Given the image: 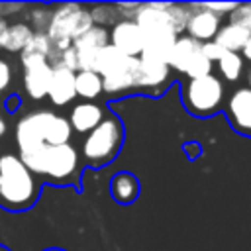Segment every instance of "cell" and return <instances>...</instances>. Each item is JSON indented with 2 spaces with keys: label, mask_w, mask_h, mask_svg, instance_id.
I'll return each instance as SVG.
<instances>
[{
  "label": "cell",
  "mask_w": 251,
  "mask_h": 251,
  "mask_svg": "<svg viewBox=\"0 0 251 251\" xmlns=\"http://www.w3.org/2000/svg\"><path fill=\"white\" fill-rule=\"evenodd\" d=\"M20 159L29 167V171L45 182L53 184H73L80 182V153L73 143L63 145H39L31 151L20 153Z\"/></svg>",
  "instance_id": "6da1fadb"
},
{
  "label": "cell",
  "mask_w": 251,
  "mask_h": 251,
  "mask_svg": "<svg viewBox=\"0 0 251 251\" xmlns=\"http://www.w3.org/2000/svg\"><path fill=\"white\" fill-rule=\"evenodd\" d=\"M41 194V180L18 153H0V206L10 212L29 210Z\"/></svg>",
  "instance_id": "7a4b0ae2"
},
{
  "label": "cell",
  "mask_w": 251,
  "mask_h": 251,
  "mask_svg": "<svg viewBox=\"0 0 251 251\" xmlns=\"http://www.w3.org/2000/svg\"><path fill=\"white\" fill-rule=\"evenodd\" d=\"M73 127L69 118L53 110H31L22 116L14 129L18 155L31 151L39 145H63L71 143Z\"/></svg>",
  "instance_id": "3957f363"
},
{
  "label": "cell",
  "mask_w": 251,
  "mask_h": 251,
  "mask_svg": "<svg viewBox=\"0 0 251 251\" xmlns=\"http://www.w3.org/2000/svg\"><path fill=\"white\" fill-rule=\"evenodd\" d=\"M133 20L145 33V49L141 57L167 63L169 53L178 39V33L175 31L173 20L169 16V2L141 4Z\"/></svg>",
  "instance_id": "277c9868"
},
{
  "label": "cell",
  "mask_w": 251,
  "mask_h": 251,
  "mask_svg": "<svg viewBox=\"0 0 251 251\" xmlns=\"http://www.w3.org/2000/svg\"><path fill=\"white\" fill-rule=\"evenodd\" d=\"M124 124L118 116L108 114L80 143V159L92 169H100L114 161L124 145Z\"/></svg>",
  "instance_id": "5b68a950"
},
{
  "label": "cell",
  "mask_w": 251,
  "mask_h": 251,
  "mask_svg": "<svg viewBox=\"0 0 251 251\" xmlns=\"http://www.w3.org/2000/svg\"><path fill=\"white\" fill-rule=\"evenodd\" d=\"M182 106L198 118L214 116L222 110L226 102V86L224 80L216 75L200 76V78H186L180 88Z\"/></svg>",
  "instance_id": "8992f818"
},
{
  "label": "cell",
  "mask_w": 251,
  "mask_h": 251,
  "mask_svg": "<svg viewBox=\"0 0 251 251\" xmlns=\"http://www.w3.org/2000/svg\"><path fill=\"white\" fill-rule=\"evenodd\" d=\"M94 25L90 10L80 4H59L53 8L51 25L47 35L53 39L59 51L73 47V43Z\"/></svg>",
  "instance_id": "52a82bcc"
},
{
  "label": "cell",
  "mask_w": 251,
  "mask_h": 251,
  "mask_svg": "<svg viewBox=\"0 0 251 251\" xmlns=\"http://www.w3.org/2000/svg\"><path fill=\"white\" fill-rule=\"evenodd\" d=\"M24 69V88L31 100L47 98L53 76V63L43 57H20Z\"/></svg>",
  "instance_id": "ba28073f"
},
{
  "label": "cell",
  "mask_w": 251,
  "mask_h": 251,
  "mask_svg": "<svg viewBox=\"0 0 251 251\" xmlns=\"http://www.w3.org/2000/svg\"><path fill=\"white\" fill-rule=\"evenodd\" d=\"M137 67H139V57H127L124 55L120 63H116L106 75H102L104 82V92L112 96H124L126 92L137 88Z\"/></svg>",
  "instance_id": "9c48e42d"
},
{
  "label": "cell",
  "mask_w": 251,
  "mask_h": 251,
  "mask_svg": "<svg viewBox=\"0 0 251 251\" xmlns=\"http://www.w3.org/2000/svg\"><path fill=\"white\" fill-rule=\"evenodd\" d=\"M110 45V31L100 25H92L86 33H82L73 47L78 53V67L80 71H96V59L98 53Z\"/></svg>",
  "instance_id": "30bf717a"
},
{
  "label": "cell",
  "mask_w": 251,
  "mask_h": 251,
  "mask_svg": "<svg viewBox=\"0 0 251 251\" xmlns=\"http://www.w3.org/2000/svg\"><path fill=\"white\" fill-rule=\"evenodd\" d=\"M110 45L127 57H141L145 49V33L135 20H120L110 29Z\"/></svg>",
  "instance_id": "8fae6325"
},
{
  "label": "cell",
  "mask_w": 251,
  "mask_h": 251,
  "mask_svg": "<svg viewBox=\"0 0 251 251\" xmlns=\"http://www.w3.org/2000/svg\"><path fill=\"white\" fill-rule=\"evenodd\" d=\"M224 112L235 131L243 135H251V88L249 86L233 90L227 98Z\"/></svg>",
  "instance_id": "7c38bea8"
},
{
  "label": "cell",
  "mask_w": 251,
  "mask_h": 251,
  "mask_svg": "<svg viewBox=\"0 0 251 251\" xmlns=\"http://www.w3.org/2000/svg\"><path fill=\"white\" fill-rule=\"evenodd\" d=\"M190 8H192V14H190V20L186 25V35H190L198 43L214 41L222 27L220 16L206 10L202 4H190Z\"/></svg>",
  "instance_id": "4fadbf2b"
},
{
  "label": "cell",
  "mask_w": 251,
  "mask_h": 251,
  "mask_svg": "<svg viewBox=\"0 0 251 251\" xmlns=\"http://www.w3.org/2000/svg\"><path fill=\"white\" fill-rule=\"evenodd\" d=\"M76 96V73L63 67L53 65V76L49 82L47 98L53 106H67Z\"/></svg>",
  "instance_id": "5bb4252c"
},
{
  "label": "cell",
  "mask_w": 251,
  "mask_h": 251,
  "mask_svg": "<svg viewBox=\"0 0 251 251\" xmlns=\"http://www.w3.org/2000/svg\"><path fill=\"white\" fill-rule=\"evenodd\" d=\"M169 75H171L169 63L157 61V59H149V57H139L135 86L143 88V90H157L163 84H167Z\"/></svg>",
  "instance_id": "9a60e30c"
},
{
  "label": "cell",
  "mask_w": 251,
  "mask_h": 251,
  "mask_svg": "<svg viewBox=\"0 0 251 251\" xmlns=\"http://www.w3.org/2000/svg\"><path fill=\"white\" fill-rule=\"evenodd\" d=\"M106 118V112L100 104L96 102H78L71 108L69 112V122H71V127L73 131L76 133H90L102 120Z\"/></svg>",
  "instance_id": "2e32d148"
},
{
  "label": "cell",
  "mask_w": 251,
  "mask_h": 251,
  "mask_svg": "<svg viewBox=\"0 0 251 251\" xmlns=\"http://www.w3.org/2000/svg\"><path fill=\"white\" fill-rule=\"evenodd\" d=\"M200 47H202V43H198L190 35H178V39L175 41V45L169 53V59H167L171 71H176V73L184 75L188 65L192 63V59L200 51Z\"/></svg>",
  "instance_id": "e0dca14e"
},
{
  "label": "cell",
  "mask_w": 251,
  "mask_h": 251,
  "mask_svg": "<svg viewBox=\"0 0 251 251\" xmlns=\"http://www.w3.org/2000/svg\"><path fill=\"white\" fill-rule=\"evenodd\" d=\"M110 192L118 204H131L139 196V180L131 173H118L110 180Z\"/></svg>",
  "instance_id": "ac0fdd59"
},
{
  "label": "cell",
  "mask_w": 251,
  "mask_h": 251,
  "mask_svg": "<svg viewBox=\"0 0 251 251\" xmlns=\"http://www.w3.org/2000/svg\"><path fill=\"white\" fill-rule=\"evenodd\" d=\"M249 39H251V31L249 29H245V27L229 22V24H226V25L220 27V31H218V35H216L214 41L218 45H222L226 51L239 53L249 43Z\"/></svg>",
  "instance_id": "d6986e66"
},
{
  "label": "cell",
  "mask_w": 251,
  "mask_h": 251,
  "mask_svg": "<svg viewBox=\"0 0 251 251\" xmlns=\"http://www.w3.org/2000/svg\"><path fill=\"white\" fill-rule=\"evenodd\" d=\"M33 29L29 27V24L25 22H18V24H12L0 43V47L8 53H22L25 49V45L29 43V39L33 37Z\"/></svg>",
  "instance_id": "ffe728a7"
},
{
  "label": "cell",
  "mask_w": 251,
  "mask_h": 251,
  "mask_svg": "<svg viewBox=\"0 0 251 251\" xmlns=\"http://www.w3.org/2000/svg\"><path fill=\"white\" fill-rule=\"evenodd\" d=\"M59 53L61 51L55 47L53 39L47 33H33V37L29 39L25 49L20 53V57H43V59H49L53 65H57Z\"/></svg>",
  "instance_id": "44dd1931"
},
{
  "label": "cell",
  "mask_w": 251,
  "mask_h": 251,
  "mask_svg": "<svg viewBox=\"0 0 251 251\" xmlns=\"http://www.w3.org/2000/svg\"><path fill=\"white\" fill-rule=\"evenodd\" d=\"M104 92L102 76L96 71H78L76 73V96L92 102Z\"/></svg>",
  "instance_id": "7402d4cb"
},
{
  "label": "cell",
  "mask_w": 251,
  "mask_h": 251,
  "mask_svg": "<svg viewBox=\"0 0 251 251\" xmlns=\"http://www.w3.org/2000/svg\"><path fill=\"white\" fill-rule=\"evenodd\" d=\"M216 65H218V71H220L222 78H226L227 82H235L243 73V57H241V53L226 51L224 57Z\"/></svg>",
  "instance_id": "603a6c76"
},
{
  "label": "cell",
  "mask_w": 251,
  "mask_h": 251,
  "mask_svg": "<svg viewBox=\"0 0 251 251\" xmlns=\"http://www.w3.org/2000/svg\"><path fill=\"white\" fill-rule=\"evenodd\" d=\"M88 10H90V16H92L94 25L106 27L108 24H112V27H114V25L120 22V20H118V14H120L118 6H110V4H96V6L88 8Z\"/></svg>",
  "instance_id": "cb8c5ba5"
},
{
  "label": "cell",
  "mask_w": 251,
  "mask_h": 251,
  "mask_svg": "<svg viewBox=\"0 0 251 251\" xmlns=\"http://www.w3.org/2000/svg\"><path fill=\"white\" fill-rule=\"evenodd\" d=\"M51 18H53V10L47 6H33L31 12L27 14V24L35 33H47L49 25H51Z\"/></svg>",
  "instance_id": "d4e9b609"
},
{
  "label": "cell",
  "mask_w": 251,
  "mask_h": 251,
  "mask_svg": "<svg viewBox=\"0 0 251 251\" xmlns=\"http://www.w3.org/2000/svg\"><path fill=\"white\" fill-rule=\"evenodd\" d=\"M188 78H200V76H208L212 75V61L202 53V47L200 51L196 53V57L192 59V63L188 65L186 73H184Z\"/></svg>",
  "instance_id": "484cf974"
},
{
  "label": "cell",
  "mask_w": 251,
  "mask_h": 251,
  "mask_svg": "<svg viewBox=\"0 0 251 251\" xmlns=\"http://www.w3.org/2000/svg\"><path fill=\"white\" fill-rule=\"evenodd\" d=\"M229 22L231 24H237L245 29L251 31V2L247 4H237V8L229 14Z\"/></svg>",
  "instance_id": "4316f807"
},
{
  "label": "cell",
  "mask_w": 251,
  "mask_h": 251,
  "mask_svg": "<svg viewBox=\"0 0 251 251\" xmlns=\"http://www.w3.org/2000/svg\"><path fill=\"white\" fill-rule=\"evenodd\" d=\"M57 65H63V67L78 73L80 67H78V53H76V49L75 47H69V49L61 51L59 53V59H57Z\"/></svg>",
  "instance_id": "83f0119b"
},
{
  "label": "cell",
  "mask_w": 251,
  "mask_h": 251,
  "mask_svg": "<svg viewBox=\"0 0 251 251\" xmlns=\"http://www.w3.org/2000/svg\"><path fill=\"white\" fill-rule=\"evenodd\" d=\"M202 53H204L212 63H218V61L224 57L226 49H224L222 45H218L216 41H206V43H202Z\"/></svg>",
  "instance_id": "f1b7e54d"
},
{
  "label": "cell",
  "mask_w": 251,
  "mask_h": 251,
  "mask_svg": "<svg viewBox=\"0 0 251 251\" xmlns=\"http://www.w3.org/2000/svg\"><path fill=\"white\" fill-rule=\"evenodd\" d=\"M206 10H210V12H214V14H218L220 18L224 16V14H231L235 8H237V4L235 2H208V4H202Z\"/></svg>",
  "instance_id": "f546056e"
},
{
  "label": "cell",
  "mask_w": 251,
  "mask_h": 251,
  "mask_svg": "<svg viewBox=\"0 0 251 251\" xmlns=\"http://www.w3.org/2000/svg\"><path fill=\"white\" fill-rule=\"evenodd\" d=\"M12 82V67L6 59H0V94L10 86Z\"/></svg>",
  "instance_id": "4dcf8cb0"
},
{
  "label": "cell",
  "mask_w": 251,
  "mask_h": 251,
  "mask_svg": "<svg viewBox=\"0 0 251 251\" xmlns=\"http://www.w3.org/2000/svg\"><path fill=\"white\" fill-rule=\"evenodd\" d=\"M18 106H20V98H18V96H10V98L6 100V110H8V112H16Z\"/></svg>",
  "instance_id": "1f68e13d"
},
{
  "label": "cell",
  "mask_w": 251,
  "mask_h": 251,
  "mask_svg": "<svg viewBox=\"0 0 251 251\" xmlns=\"http://www.w3.org/2000/svg\"><path fill=\"white\" fill-rule=\"evenodd\" d=\"M8 131V122H6V116H4V110L0 108V139L6 135Z\"/></svg>",
  "instance_id": "d6a6232c"
},
{
  "label": "cell",
  "mask_w": 251,
  "mask_h": 251,
  "mask_svg": "<svg viewBox=\"0 0 251 251\" xmlns=\"http://www.w3.org/2000/svg\"><path fill=\"white\" fill-rule=\"evenodd\" d=\"M8 27H10V25H8V22L2 18V20H0V43H2L4 35H6V31H8Z\"/></svg>",
  "instance_id": "836d02e7"
},
{
  "label": "cell",
  "mask_w": 251,
  "mask_h": 251,
  "mask_svg": "<svg viewBox=\"0 0 251 251\" xmlns=\"http://www.w3.org/2000/svg\"><path fill=\"white\" fill-rule=\"evenodd\" d=\"M241 53H243V59L251 63V39H249V43L243 47V51H241Z\"/></svg>",
  "instance_id": "e575fe53"
},
{
  "label": "cell",
  "mask_w": 251,
  "mask_h": 251,
  "mask_svg": "<svg viewBox=\"0 0 251 251\" xmlns=\"http://www.w3.org/2000/svg\"><path fill=\"white\" fill-rule=\"evenodd\" d=\"M247 86L251 88V69H249V73H247Z\"/></svg>",
  "instance_id": "d590c367"
},
{
  "label": "cell",
  "mask_w": 251,
  "mask_h": 251,
  "mask_svg": "<svg viewBox=\"0 0 251 251\" xmlns=\"http://www.w3.org/2000/svg\"><path fill=\"white\" fill-rule=\"evenodd\" d=\"M43 251H65V249H61V247H49V249H43Z\"/></svg>",
  "instance_id": "8d00e7d4"
},
{
  "label": "cell",
  "mask_w": 251,
  "mask_h": 251,
  "mask_svg": "<svg viewBox=\"0 0 251 251\" xmlns=\"http://www.w3.org/2000/svg\"><path fill=\"white\" fill-rule=\"evenodd\" d=\"M2 14H4V4H0V20H2Z\"/></svg>",
  "instance_id": "74e56055"
},
{
  "label": "cell",
  "mask_w": 251,
  "mask_h": 251,
  "mask_svg": "<svg viewBox=\"0 0 251 251\" xmlns=\"http://www.w3.org/2000/svg\"><path fill=\"white\" fill-rule=\"evenodd\" d=\"M0 251H10L8 247H4V245H0Z\"/></svg>",
  "instance_id": "f35d334b"
}]
</instances>
